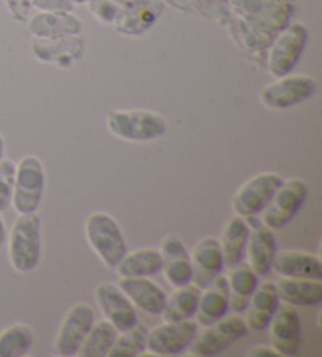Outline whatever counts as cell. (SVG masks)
<instances>
[{"label":"cell","mask_w":322,"mask_h":357,"mask_svg":"<svg viewBox=\"0 0 322 357\" xmlns=\"http://www.w3.org/2000/svg\"><path fill=\"white\" fill-rule=\"evenodd\" d=\"M41 255V218L38 213L20 214L11 227L8 257L15 271L27 274L38 266Z\"/></svg>","instance_id":"cell-1"},{"label":"cell","mask_w":322,"mask_h":357,"mask_svg":"<svg viewBox=\"0 0 322 357\" xmlns=\"http://www.w3.org/2000/svg\"><path fill=\"white\" fill-rule=\"evenodd\" d=\"M85 236L93 252L107 268L115 269L128 252L120 225L110 214H90L85 220Z\"/></svg>","instance_id":"cell-2"},{"label":"cell","mask_w":322,"mask_h":357,"mask_svg":"<svg viewBox=\"0 0 322 357\" xmlns=\"http://www.w3.org/2000/svg\"><path fill=\"white\" fill-rule=\"evenodd\" d=\"M107 129L115 137L128 142H151L164 137L167 121L156 112L144 109H115L107 115Z\"/></svg>","instance_id":"cell-3"},{"label":"cell","mask_w":322,"mask_h":357,"mask_svg":"<svg viewBox=\"0 0 322 357\" xmlns=\"http://www.w3.org/2000/svg\"><path fill=\"white\" fill-rule=\"evenodd\" d=\"M308 197V186L302 178L283 180L268 205L259 213L261 224L270 230H278L293 222Z\"/></svg>","instance_id":"cell-4"},{"label":"cell","mask_w":322,"mask_h":357,"mask_svg":"<svg viewBox=\"0 0 322 357\" xmlns=\"http://www.w3.org/2000/svg\"><path fill=\"white\" fill-rule=\"evenodd\" d=\"M46 186V174L38 156L29 155L16 165L13 205L17 214H29L38 211Z\"/></svg>","instance_id":"cell-5"},{"label":"cell","mask_w":322,"mask_h":357,"mask_svg":"<svg viewBox=\"0 0 322 357\" xmlns=\"http://www.w3.org/2000/svg\"><path fill=\"white\" fill-rule=\"evenodd\" d=\"M308 43V30L302 22L288 24L278 32L268 47V70L272 76L289 75L299 63Z\"/></svg>","instance_id":"cell-6"},{"label":"cell","mask_w":322,"mask_h":357,"mask_svg":"<svg viewBox=\"0 0 322 357\" xmlns=\"http://www.w3.org/2000/svg\"><path fill=\"white\" fill-rule=\"evenodd\" d=\"M247 324L239 315H230L217 319V321L203 326L197 331L194 342L190 343V354L198 357H210L220 354L247 335Z\"/></svg>","instance_id":"cell-7"},{"label":"cell","mask_w":322,"mask_h":357,"mask_svg":"<svg viewBox=\"0 0 322 357\" xmlns=\"http://www.w3.org/2000/svg\"><path fill=\"white\" fill-rule=\"evenodd\" d=\"M316 90H318V82L312 76L286 75L266 85L259 100L268 109L283 110L308 101L314 96Z\"/></svg>","instance_id":"cell-8"},{"label":"cell","mask_w":322,"mask_h":357,"mask_svg":"<svg viewBox=\"0 0 322 357\" xmlns=\"http://www.w3.org/2000/svg\"><path fill=\"white\" fill-rule=\"evenodd\" d=\"M283 176L275 172H263L252 176L240 186L231 200L234 214L240 218H256L268 205Z\"/></svg>","instance_id":"cell-9"},{"label":"cell","mask_w":322,"mask_h":357,"mask_svg":"<svg viewBox=\"0 0 322 357\" xmlns=\"http://www.w3.org/2000/svg\"><path fill=\"white\" fill-rule=\"evenodd\" d=\"M197 321H164L156 328L148 331L146 349L154 356H176L190 347L197 335Z\"/></svg>","instance_id":"cell-10"},{"label":"cell","mask_w":322,"mask_h":357,"mask_svg":"<svg viewBox=\"0 0 322 357\" xmlns=\"http://www.w3.org/2000/svg\"><path fill=\"white\" fill-rule=\"evenodd\" d=\"M95 323V312L85 303L74 304L61 321L54 348L55 353L63 357L76 356L84 338Z\"/></svg>","instance_id":"cell-11"},{"label":"cell","mask_w":322,"mask_h":357,"mask_svg":"<svg viewBox=\"0 0 322 357\" xmlns=\"http://www.w3.org/2000/svg\"><path fill=\"white\" fill-rule=\"evenodd\" d=\"M96 303L101 309L104 318L112 323L116 331L123 332L131 329L139 323V315L135 305L116 283L104 282L96 287Z\"/></svg>","instance_id":"cell-12"},{"label":"cell","mask_w":322,"mask_h":357,"mask_svg":"<svg viewBox=\"0 0 322 357\" xmlns=\"http://www.w3.org/2000/svg\"><path fill=\"white\" fill-rule=\"evenodd\" d=\"M269 337L270 347L278 354L283 356H296L299 353L302 342L300 331V317L296 307L289 304L278 305L274 317L269 323Z\"/></svg>","instance_id":"cell-13"},{"label":"cell","mask_w":322,"mask_h":357,"mask_svg":"<svg viewBox=\"0 0 322 357\" xmlns=\"http://www.w3.org/2000/svg\"><path fill=\"white\" fill-rule=\"evenodd\" d=\"M192 263V285L203 290L215 277L222 274L225 268L222 257L219 239L214 236H204L197 243L190 255Z\"/></svg>","instance_id":"cell-14"},{"label":"cell","mask_w":322,"mask_h":357,"mask_svg":"<svg viewBox=\"0 0 322 357\" xmlns=\"http://www.w3.org/2000/svg\"><path fill=\"white\" fill-rule=\"evenodd\" d=\"M29 30L35 38L52 40L63 36L82 35L84 26L71 11H40L30 16Z\"/></svg>","instance_id":"cell-15"},{"label":"cell","mask_w":322,"mask_h":357,"mask_svg":"<svg viewBox=\"0 0 322 357\" xmlns=\"http://www.w3.org/2000/svg\"><path fill=\"white\" fill-rule=\"evenodd\" d=\"M160 257H162V271L167 282L171 287L189 285L192 280L190 254L184 243L175 235H169L160 243Z\"/></svg>","instance_id":"cell-16"},{"label":"cell","mask_w":322,"mask_h":357,"mask_svg":"<svg viewBox=\"0 0 322 357\" xmlns=\"http://www.w3.org/2000/svg\"><path fill=\"white\" fill-rule=\"evenodd\" d=\"M164 13L162 0H140L123 7V13L114 24L116 32L123 35H141L150 30Z\"/></svg>","instance_id":"cell-17"},{"label":"cell","mask_w":322,"mask_h":357,"mask_svg":"<svg viewBox=\"0 0 322 357\" xmlns=\"http://www.w3.org/2000/svg\"><path fill=\"white\" fill-rule=\"evenodd\" d=\"M116 285L137 309L150 315H160L167 294L150 277H120Z\"/></svg>","instance_id":"cell-18"},{"label":"cell","mask_w":322,"mask_h":357,"mask_svg":"<svg viewBox=\"0 0 322 357\" xmlns=\"http://www.w3.org/2000/svg\"><path fill=\"white\" fill-rule=\"evenodd\" d=\"M35 57L60 66H70L80 60L85 52V40L82 35L63 36V38L41 40L36 38L32 45Z\"/></svg>","instance_id":"cell-19"},{"label":"cell","mask_w":322,"mask_h":357,"mask_svg":"<svg viewBox=\"0 0 322 357\" xmlns=\"http://www.w3.org/2000/svg\"><path fill=\"white\" fill-rule=\"evenodd\" d=\"M230 309V293H228L227 275L219 274L200 291L198 307L195 312L197 323L208 326L224 318Z\"/></svg>","instance_id":"cell-20"},{"label":"cell","mask_w":322,"mask_h":357,"mask_svg":"<svg viewBox=\"0 0 322 357\" xmlns=\"http://www.w3.org/2000/svg\"><path fill=\"white\" fill-rule=\"evenodd\" d=\"M278 305H280V298H278L275 283L269 280L258 283L245 309L244 321L247 328L252 331H264L269 326Z\"/></svg>","instance_id":"cell-21"},{"label":"cell","mask_w":322,"mask_h":357,"mask_svg":"<svg viewBox=\"0 0 322 357\" xmlns=\"http://www.w3.org/2000/svg\"><path fill=\"white\" fill-rule=\"evenodd\" d=\"M272 269L282 277H302V279H322V261L318 255L302 250L275 252Z\"/></svg>","instance_id":"cell-22"},{"label":"cell","mask_w":322,"mask_h":357,"mask_svg":"<svg viewBox=\"0 0 322 357\" xmlns=\"http://www.w3.org/2000/svg\"><path fill=\"white\" fill-rule=\"evenodd\" d=\"M275 252L277 241L274 236V230H270L269 227L263 224L250 229L245 254L247 258H249V266L255 271L258 277H264L270 273Z\"/></svg>","instance_id":"cell-23"},{"label":"cell","mask_w":322,"mask_h":357,"mask_svg":"<svg viewBox=\"0 0 322 357\" xmlns=\"http://www.w3.org/2000/svg\"><path fill=\"white\" fill-rule=\"evenodd\" d=\"M280 301L293 307H312L322 303V282L302 277H282L275 283Z\"/></svg>","instance_id":"cell-24"},{"label":"cell","mask_w":322,"mask_h":357,"mask_svg":"<svg viewBox=\"0 0 322 357\" xmlns=\"http://www.w3.org/2000/svg\"><path fill=\"white\" fill-rule=\"evenodd\" d=\"M249 236H250L249 220L238 216V214L228 219V222L224 227V231H222V238L219 239L225 266L234 268L243 263Z\"/></svg>","instance_id":"cell-25"},{"label":"cell","mask_w":322,"mask_h":357,"mask_svg":"<svg viewBox=\"0 0 322 357\" xmlns=\"http://www.w3.org/2000/svg\"><path fill=\"white\" fill-rule=\"evenodd\" d=\"M115 271L120 277H153L162 271V257L151 248L126 252Z\"/></svg>","instance_id":"cell-26"},{"label":"cell","mask_w":322,"mask_h":357,"mask_svg":"<svg viewBox=\"0 0 322 357\" xmlns=\"http://www.w3.org/2000/svg\"><path fill=\"white\" fill-rule=\"evenodd\" d=\"M227 280L228 293H230V309L236 313L245 312L252 294L259 283L258 274H255V271L250 266L238 264V266L231 268L230 274L227 275Z\"/></svg>","instance_id":"cell-27"},{"label":"cell","mask_w":322,"mask_h":357,"mask_svg":"<svg viewBox=\"0 0 322 357\" xmlns=\"http://www.w3.org/2000/svg\"><path fill=\"white\" fill-rule=\"evenodd\" d=\"M200 288L195 285L176 287L170 296H167L164 309L160 312L164 321H183L195 317L198 299H200Z\"/></svg>","instance_id":"cell-28"},{"label":"cell","mask_w":322,"mask_h":357,"mask_svg":"<svg viewBox=\"0 0 322 357\" xmlns=\"http://www.w3.org/2000/svg\"><path fill=\"white\" fill-rule=\"evenodd\" d=\"M118 331L107 319H99L95 321L89 331V334L84 338L82 344L76 356L80 357H107L109 349L112 348Z\"/></svg>","instance_id":"cell-29"},{"label":"cell","mask_w":322,"mask_h":357,"mask_svg":"<svg viewBox=\"0 0 322 357\" xmlns=\"http://www.w3.org/2000/svg\"><path fill=\"white\" fill-rule=\"evenodd\" d=\"M35 343L33 331L27 324H13L0 332V357H22Z\"/></svg>","instance_id":"cell-30"},{"label":"cell","mask_w":322,"mask_h":357,"mask_svg":"<svg viewBox=\"0 0 322 357\" xmlns=\"http://www.w3.org/2000/svg\"><path fill=\"white\" fill-rule=\"evenodd\" d=\"M148 329L141 323L132 326L131 329L118 332L107 357H139L146 349Z\"/></svg>","instance_id":"cell-31"},{"label":"cell","mask_w":322,"mask_h":357,"mask_svg":"<svg viewBox=\"0 0 322 357\" xmlns=\"http://www.w3.org/2000/svg\"><path fill=\"white\" fill-rule=\"evenodd\" d=\"M15 176H16V164L13 159H2L0 162V213L7 211L11 206L15 189Z\"/></svg>","instance_id":"cell-32"},{"label":"cell","mask_w":322,"mask_h":357,"mask_svg":"<svg viewBox=\"0 0 322 357\" xmlns=\"http://www.w3.org/2000/svg\"><path fill=\"white\" fill-rule=\"evenodd\" d=\"M91 13L104 24H114L118 21L123 13V7L116 0H89Z\"/></svg>","instance_id":"cell-33"},{"label":"cell","mask_w":322,"mask_h":357,"mask_svg":"<svg viewBox=\"0 0 322 357\" xmlns=\"http://www.w3.org/2000/svg\"><path fill=\"white\" fill-rule=\"evenodd\" d=\"M10 10V15L17 22H27L32 16V0H5Z\"/></svg>","instance_id":"cell-34"},{"label":"cell","mask_w":322,"mask_h":357,"mask_svg":"<svg viewBox=\"0 0 322 357\" xmlns=\"http://www.w3.org/2000/svg\"><path fill=\"white\" fill-rule=\"evenodd\" d=\"M32 5L40 11H71L74 8L71 0H32Z\"/></svg>","instance_id":"cell-35"},{"label":"cell","mask_w":322,"mask_h":357,"mask_svg":"<svg viewBox=\"0 0 322 357\" xmlns=\"http://www.w3.org/2000/svg\"><path fill=\"white\" fill-rule=\"evenodd\" d=\"M249 357H282L272 347H264V344H256L252 347L247 353Z\"/></svg>","instance_id":"cell-36"},{"label":"cell","mask_w":322,"mask_h":357,"mask_svg":"<svg viewBox=\"0 0 322 357\" xmlns=\"http://www.w3.org/2000/svg\"><path fill=\"white\" fill-rule=\"evenodd\" d=\"M5 238H7V230H5L3 219H2V216H0V245L5 243Z\"/></svg>","instance_id":"cell-37"},{"label":"cell","mask_w":322,"mask_h":357,"mask_svg":"<svg viewBox=\"0 0 322 357\" xmlns=\"http://www.w3.org/2000/svg\"><path fill=\"white\" fill-rule=\"evenodd\" d=\"M3 158H5V139L3 135L0 134V162H2Z\"/></svg>","instance_id":"cell-38"},{"label":"cell","mask_w":322,"mask_h":357,"mask_svg":"<svg viewBox=\"0 0 322 357\" xmlns=\"http://www.w3.org/2000/svg\"><path fill=\"white\" fill-rule=\"evenodd\" d=\"M71 2L74 5H80V3H86V2H89V0H71Z\"/></svg>","instance_id":"cell-39"}]
</instances>
